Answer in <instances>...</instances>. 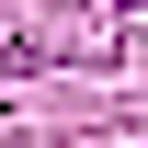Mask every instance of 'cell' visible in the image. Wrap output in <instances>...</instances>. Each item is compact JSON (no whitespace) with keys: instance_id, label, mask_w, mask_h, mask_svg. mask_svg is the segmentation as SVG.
<instances>
[{"instance_id":"cell-1","label":"cell","mask_w":148,"mask_h":148,"mask_svg":"<svg viewBox=\"0 0 148 148\" xmlns=\"http://www.w3.org/2000/svg\"><path fill=\"white\" fill-rule=\"evenodd\" d=\"M137 12H148V0H137Z\"/></svg>"}]
</instances>
